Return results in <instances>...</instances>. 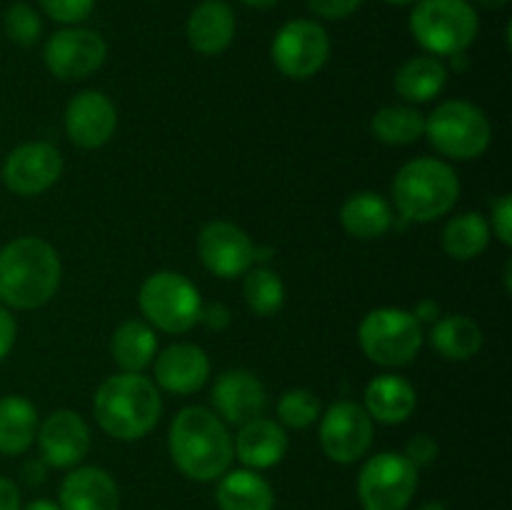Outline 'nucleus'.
Instances as JSON below:
<instances>
[{
    "instance_id": "obj_1",
    "label": "nucleus",
    "mask_w": 512,
    "mask_h": 510,
    "mask_svg": "<svg viewBox=\"0 0 512 510\" xmlns=\"http://www.w3.org/2000/svg\"><path fill=\"white\" fill-rule=\"evenodd\" d=\"M168 445L175 468L195 483L223 478L235 458L228 425L203 405H188L175 415Z\"/></svg>"
},
{
    "instance_id": "obj_2",
    "label": "nucleus",
    "mask_w": 512,
    "mask_h": 510,
    "mask_svg": "<svg viewBox=\"0 0 512 510\" xmlns=\"http://www.w3.org/2000/svg\"><path fill=\"white\" fill-rule=\"evenodd\" d=\"M63 265L48 240L23 235L0 248V305L8 310L43 308L58 293Z\"/></svg>"
},
{
    "instance_id": "obj_3",
    "label": "nucleus",
    "mask_w": 512,
    "mask_h": 510,
    "mask_svg": "<svg viewBox=\"0 0 512 510\" xmlns=\"http://www.w3.org/2000/svg\"><path fill=\"white\" fill-rule=\"evenodd\" d=\"M93 413L110 438L140 440L158 425L163 398L158 385L143 373H118L95 390Z\"/></svg>"
},
{
    "instance_id": "obj_4",
    "label": "nucleus",
    "mask_w": 512,
    "mask_h": 510,
    "mask_svg": "<svg viewBox=\"0 0 512 510\" xmlns=\"http://www.w3.org/2000/svg\"><path fill=\"white\" fill-rule=\"evenodd\" d=\"M460 180L453 165L438 158H415L393 180V203L405 220L433 223L455 208Z\"/></svg>"
},
{
    "instance_id": "obj_5",
    "label": "nucleus",
    "mask_w": 512,
    "mask_h": 510,
    "mask_svg": "<svg viewBox=\"0 0 512 510\" xmlns=\"http://www.w3.org/2000/svg\"><path fill=\"white\" fill-rule=\"evenodd\" d=\"M478 13L468 0H418L410 33L428 55H460L478 38Z\"/></svg>"
},
{
    "instance_id": "obj_6",
    "label": "nucleus",
    "mask_w": 512,
    "mask_h": 510,
    "mask_svg": "<svg viewBox=\"0 0 512 510\" xmlns=\"http://www.w3.org/2000/svg\"><path fill=\"white\" fill-rule=\"evenodd\" d=\"M138 305L140 313L145 315V323L170 335L193 330L203 313L200 290L195 288L193 280L175 270H158L148 275L140 285Z\"/></svg>"
},
{
    "instance_id": "obj_7",
    "label": "nucleus",
    "mask_w": 512,
    "mask_h": 510,
    "mask_svg": "<svg viewBox=\"0 0 512 510\" xmlns=\"http://www.w3.org/2000/svg\"><path fill=\"white\" fill-rule=\"evenodd\" d=\"M425 138L445 158L473 160L488 150L493 125L478 105L468 100H445L425 118Z\"/></svg>"
},
{
    "instance_id": "obj_8",
    "label": "nucleus",
    "mask_w": 512,
    "mask_h": 510,
    "mask_svg": "<svg viewBox=\"0 0 512 510\" xmlns=\"http://www.w3.org/2000/svg\"><path fill=\"white\" fill-rule=\"evenodd\" d=\"M423 325L410 310L375 308L363 318L358 340L363 353L383 368H400L418 358L423 348Z\"/></svg>"
},
{
    "instance_id": "obj_9",
    "label": "nucleus",
    "mask_w": 512,
    "mask_h": 510,
    "mask_svg": "<svg viewBox=\"0 0 512 510\" xmlns=\"http://www.w3.org/2000/svg\"><path fill=\"white\" fill-rule=\"evenodd\" d=\"M418 493V468L403 453H378L358 475L363 510H408Z\"/></svg>"
},
{
    "instance_id": "obj_10",
    "label": "nucleus",
    "mask_w": 512,
    "mask_h": 510,
    "mask_svg": "<svg viewBox=\"0 0 512 510\" xmlns=\"http://www.w3.org/2000/svg\"><path fill=\"white\" fill-rule=\"evenodd\" d=\"M273 63L285 78L308 80L323 70L330 55L328 30L308 18L285 23L273 40Z\"/></svg>"
},
{
    "instance_id": "obj_11",
    "label": "nucleus",
    "mask_w": 512,
    "mask_h": 510,
    "mask_svg": "<svg viewBox=\"0 0 512 510\" xmlns=\"http://www.w3.org/2000/svg\"><path fill=\"white\" fill-rule=\"evenodd\" d=\"M373 435V418L353 400H338L320 415V448L333 463H358L368 455Z\"/></svg>"
},
{
    "instance_id": "obj_12",
    "label": "nucleus",
    "mask_w": 512,
    "mask_h": 510,
    "mask_svg": "<svg viewBox=\"0 0 512 510\" xmlns=\"http://www.w3.org/2000/svg\"><path fill=\"white\" fill-rule=\"evenodd\" d=\"M63 175V155L55 145L35 140L10 150L0 168L5 188L20 198H33L53 188Z\"/></svg>"
},
{
    "instance_id": "obj_13",
    "label": "nucleus",
    "mask_w": 512,
    "mask_h": 510,
    "mask_svg": "<svg viewBox=\"0 0 512 510\" xmlns=\"http://www.w3.org/2000/svg\"><path fill=\"white\" fill-rule=\"evenodd\" d=\"M108 55V43L88 28H63L45 40V68L60 80H83L93 75Z\"/></svg>"
},
{
    "instance_id": "obj_14",
    "label": "nucleus",
    "mask_w": 512,
    "mask_h": 510,
    "mask_svg": "<svg viewBox=\"0 0 512 510\" xmlns=\"http://www.w3.org/2000/svg\"><path fill=\"white\" fill-rule=\"evenodd\" d=\"M198 255L210 273L223 280H233L253 268L255 243L235 223L213 220L200 230Z\"/></svg>"
},
{
    "instance_id": "obj_15",
    "label": "nucleus",
    "mask_w": 512,
    "mask_h": 510,
    "mask_svg": "<svg viewBox=\"0 0 512 510\" xmlns=\"http://www.w3.org/2000/svg\"><path fill=\"white\" fill-rule=\"evenodd\" d=\"M35 443H38L40 460L48 468L70 470L83 463V458L88 455L90 428L83 415L75 410H55L38 425Z\"/></svg>"
},
{
    "instance_id": "obj_16",
    "label": "nucleus",
    "mask_w": 512,
    "mask_h": 510,
    "mask_svg": "<svg viewBox=\"0 0 512 510\" xmlns=\"http://www.w3.org/2000/svg\"><path fill=\"white\" fill-rule=\"evenodd\" d=\"M118 128V110L100 90H83L73 95L65 108V133L70 143L83 150L103 148Z\"/></svg>"
},
{
    "instance_id": "obj_17",
    "label": "nucleus",
    "mask_w": 512,
    "mask_h": 510,
    "mask_svg": "<svg viewBox=\"0 0 512 510\" xmlns=\"http://www.w3.org/2000/svg\"><path fill=\"white\" fill-rule=\"evenodd\" d=\"M210 400H213V413L225 425H238V428L263 415L268 405L265 385L260 383L258 375L243 368L225 370L213 383Z\"/></svg>"
},
{
    "instance_id": "obj_18",
    "label": "nucleus",
    "mask_w": 512,
    "mask_h": 510,
    "mask_svg": "<svg viewBox=\"0 0 512 510\" xmlns=\"http://www.w3.org/2000/svg\"><path fill=\"white\" fill-rule=\"evenodd\" d=\"M155 385L173 395L198 393L210 378V358L200 345L173 343L155 355Z\"/></svg>"
},
{
    "instance_id": "obj_19",
    "label": "nucleus",
    "mask_w": 512,
    "mask_h": 510,
    "mask_svg": "<svg viewBox=\"0 0 512 510\" xmlns=\"http://www.w3.org/2000/svg\"><path fill=\"white\" fill-rule=\"evenodd\" d=\"M235 458L250 470H268L278 465L288 453V433L283 425L273 418H258L248 420L240 425L238 435L233 440Z\"/></svg>"
},
{
    "instance_id": "obj_20",
    "label": "nucleus",
    "mask_w": 512,
    "mask_h": 510,
    "mask_svg": "<svg viewBox=\"0 0 512 510\" xmlns=\"http://www.w3.org/2000/svg\"><path fill=\"white\" fill-rule=\"evenodd\" d=\"M63 510H120L118 483L98 465L73 468L60 485Z\"/></svg>"
},
{
    "instance_id": "obj_21",
    "label": "nucleus",
    "mask_w": 512,
    "mask_h": 510,
    "mask_svg": "<svg viewBox=\"0 0 512 510\" xmlns=\"http://www.w3.org/2000/svg\"><path fill=\"white\" fill-rule=\"evenodd\" d=\"M190 48L200 55H220L230 48L235 38V13L223 0H203L190 13L188 25Z\"/></svg>"
},
{
    "instance_id": "obj_22",
    "label": "nucleus",
    "mask_w": 512,
    "mask_h": 510,
    "mask_svg": "<svg viewBox=\"0 0 512 510\" xmlns=\"http://www.w3.org/2000/svg\"><path fill=\"white\" fill-rule=\"evenodd\" d=\"M415 405H418V393H415L413 383L400 375H378L365 385L363 408L378 423H405L413 415Z\"/></svg>"
},
{
    "instance_id": "obj_23",
    "label": "nucleus",
    "mask_w": 512,
    "mask_h": 510,
    "mask_svg": "<svg viewBox=\"0 0 512 510\" xmlns=\"http://www.w3.org/2000/svg\"><path fill=\"white\" fill-rule=\"evenodd\" d=\"M340 223L345 233L358 240L383 238L393 225V208L388 200L370 190L353 193L340 208Z\"/></svg>"
},
{
    "instance_id": "obj_24",
    "label": "nucleus",
    "mask_w": 512,
    "mask_h": 510,
    "mask_svg": "<svg viewBox=\"0 0 512 510\" xmlns=\"http://www.w3.org/2000/svg\"><path fill=\"white\" fill-rule=\"evenodd\" d=\"M218 500L220 510H273L275 493L268 480L258 470H228L223 478H218Z\"/></svg>"
},
{
    "instance_id": "obj_25",
    "label": "nucleus",
    "mask_w": 512,
    "mask_h": 510,
    "mask_svg": "<svg viewBox=\"0 0 512 510\" xmlns=\"http://www.w3.org/2000/svg\"><path fill=\"white\" fill-rule=\"evenodd\" d=\"M448 83V68L435 55H415L395 73V90L405 103H428L438 98Z\"/></svg>"
},
{
    "instance_id": "obj_26",
    "label": "nucleus",
    "mask_w": 512,
    "mask_h": 510,
    "mask_svg": "<svg viewBox=\"0 0 512 510\" xmlns=\"http://www.w3.org/2000/svg\"><path fill=\"white\" fill-rule=\"evenodd\" d=\"M110 353L123 373H143L158 355L155 328L145 320H125L115 328Z\"/></svg>"
},
{
    "instance_id": "obj_27",
    "label": "nucleus",
    "mask_w": 512,
    "mask_h": 510,
    "mask_svg": "<svg viewBox=\"0 0 512 510\" xmlns=\"http://www.w3.org/2000/svg\"><path fill=\"white\" fill-rule=\"evenodd\" d=\"M38 410L23 395L0 398V453L23 455L38 435Z\"/></svg>"
},
{
    "instance_id": "obj_28",
    "label": "nucleus",
    "mask_w": 512,
    "mask_h": 510,
    "mask_svg": "<svg viewBox=\"0 0 512 510\" xmlns=\"http://www.w3.org/2000/svg\"><path fill=\"white\" fill-rule=\"evenodd\" d=\"M430 343L445 360L463 363L483 348V330L468 315H445L430 325Z\"/></svg>"
},
{
    "instance_id": "obj_29",
    "label": "nucleus",
    "mask_w": 512,
    "mask_h": 510,
    "mask_svg": "<svg viewBox=\"0 0 512 510\" xmlns=\"http://www.w3.org/2000/svg\"><path fill=\"white\" fill-rule=\"evenodd\" d=\"M490 238H493V233H490V223L485 215H455L443 230V250L453 260H473L488 248Z\"/></svg>"
},
{
    "instance_id": "obj_30",
    "label": "nucleus",
    "mask_w": 512,
    "mask_h": 510,
    "mask_svg": "<svg viewBox=\"0 0 512 510\" xmlns=\"http://www.w3.org/2000/svg\"><path fill=\"white\" fill-rule=\"evenodd\" d=\"M370 130L385 145H410L425 135V115L410 105H385L373 115Z\"/></svg>"
},
{
    "instance_id": "obj_31",
    "label": "nucleus",
    "mask_w": 512,
    "mask_h": 510,
    "mask_svg": "<svg viewBox=\"0 0 512 510\" xmlns=\"http://www.w3.org/2000/svg\"><path fill=\"white\" fill-rule=\"evenodd\" d=\"M245 305L260 318H270L285 303V285L280 275L270 268H250L243 283Z\"/></svg>"
},
{
    "instance_id": "obj_32",
    "label": "nucleus",
    "mask_w": 512,
    "mask_h": 510,
    "mask_svg": "<svg viewBox=\"0 0 512 510\" xmlns=\"http://www.w3.org/2000/svg\"><path fill=\"white\" fill-rule=\"evenodd\" d=\"M275 410H278V423L283 428L305 430L320 418V400L310 390L293 388L280 395Z\"/></svg>"
},
{
    "instance_id": "obj_33",
    "label": "nucleus",
    "mask_w": 512,
    "mask_h": 510,
    "mask_svg": "<svg viewBox=\"0 0 512 510\" xmlns=\"http://www.w3.org/2000/svg\"><path fill=\"white\" fill-rule=\"evenodd\" d=\"M5 35L13 40L20 48H30L43 35V20H40L38 10L28 3H13L3 15Z\"/></svg>"
},
{
    "instance_id": "obj_34",
    "label": "nucleus",
    "mask_w": 512,
    "mask_h": 510,
    "mask_svg": "<svg viewBox=\"0 0 512 510\" xmlns=\"http://www.w3.org/2000/svg\"><path fill=\"white\" fill-rule=\"evenodd\" d=\"M43 13L53 18L55 23L78 25L93 13L95 0H38Z\"/></svg>"
},
{
    "instance_id": "obj_35",
    "label": "nucleus",
    "mask_w": 512,
    "mask_h": 510,
    "mask_svg": "<svg viewBox=\"0 0 512 510\" xmlns=\"http://www.w3.org/2000/svg\"><path fill=\"white\" fill-rule=\"evenodd\" d=\"M493 218L488 220L490 223V233H495V238L510 248L512 245V195H500L498 200L493 203Z\"/></svg>"
},
{
    "instance_id": "obj_36",
    "label": "nucleus",
    "mask_w": 512,
    "mask_h": 510,
    "mask_svg": "<svg viewBox=\"0 0 512 510\" xmlns=\"http://www.w3.org/2000/svg\"><path fill=\"white\" fill-rule=\"evenodd\" d=\"M403 455L420 470L425 465L435 463V458H438V443L430 435H415V438L408 440Z\"/></svg>"
},
{
    "instance_id": "obj_37",
    "label": "nucleus",
    "mask_w": 512,
    "mask_h": 510,
    "mask_svg": "<svg viewBox=\"0 0 512 510\" xmlns=\"http://www.w3.org/2000/svg\"><path fill=\"white\" fill-rule=\"evenodd\" d=\"M363 0H308V8L325 20H343L353 15Z\"/></svg>"
},
{
    "instance_id": "obj_38",
    "label": "nucleus",
    "mask_w": 512,
    "mask_h": 510,
    "mask_svg": "<svg viewBox=\"0 0 512 510\" xmlns=\"http://www.w3.org/2000/svg\"><path fill=\"white\" fill-rule=\"evenodd\" d=\"M15 335H18V323H15L13 313L0 305V360L8 358V353L13 350Z\"/></svg>"
},
{
    "instance_id": "obj_39",
    "label": "nucleus",
    "mask_w": 512,
    "mask_h": 510,
    "mask_svg": "<svg viewBox=\"0 0 512 510\" xmlns=\"http://www.w3.org/2000/svg\"><path fill=\"white\" fill-rule=\"evenodd\" d=\"M200 323H205L208 328H213V330H225L230 325V310L225 308L223 303H213V305H208V308L203 305Z\"/></svg>"
},
{
    "instance_id": "obj_40",
    "label": "nucleus",
    "mask_w": 512,
    "mask_h": 510,
    "mask_svg": "<svg viewBox=\"0 0 512 510\" xmlns=\"http://www.w3.org/2000/svg\"><path fill=\"white\" fill-rule=\"evenodd\" d=\"M0 510H20V490L10 478L0 475Z\"/></svg>"
},
{
    "instance_id": "obj_41",
    "label": "nucleus",
    "mask_w": 512,
    "mask_h": 510,
    "mask_svg": "<svg viewBox=\"0 0 512 510\" xmlns=\"http://www.w3.org/2000/svg\"><path fill=\"white\" fill-rule=\"evenodd\" d=\"M413 315H415V320H418L420 325H433L435 320L440 318V303H435L433 298L420 300V303L415 305Z\"/></svg>"
},
{
    "instance_id": "obj_42",
    "label": "nucleus",
    "mask_w": 512,
    "mask_h": 510,
    "mask_svg": "<svg viewBox=\"0 0 512 510\" xmlns=\"http://www.w3.org/2000/svg\"><path fill=\"white\" fill-rule=\"evenodd\" d=\"M45 475V463L43 460H38V463H25V480L28 483H40Z\"/></svg>"
},
{
    "instance_id": "obj_43",
    "label": "nucleus",
    "mask_w": 512,
    "mask_h": 510,
    "mask_svg": "<svg viewBox=\"0 0 512 510\" xmlns=\"http://www.w3.org/2000/svg\"><path fill=\"white\" fill-rule=\"evenodd\" d=\"M20 510H63V508H60L58 503H53V500L38 498V500H33V503L25 505V508H20Z\"/></svg>"
},
{
    "instance_id": "obj_44",
    "label": "nucleus",
    "mask_w": 512,
    "mask_h": 510,
    "mask_svg": "<svg viewBox=\"0 0 512 510\" xmlns=\"http://www.w3.org/2000/svg\"><path fill=\"white\" fill-rule=\"evenodd\" d=\"M243 5H248V8H258V10H268L273 8V5H278L280 0H240Z\"/></svg>"
},
{
    "instance_id": "obj_45",
    "label": "nucleus",
    "mask_w": 512,
    "mask_h": 510,
    "mask_svg": "<svg viewBox=\"0 0 512 510\" xmlns=\"http://www.w3.org/2000/svg\"><path fill=\"white\" fill-rule=\"evenodd\" d=\"M475 3H480V5H483V8L498 10V8H503V5H508L510 0H475Z\"/></svg>"
},
{
    "instance_id": "obj_46",
    "label": "nucleus",
    "mask_w": 512,
    "mask_h": 510,
    "mask_svg": "<svg viewBox=\"0 0 512 510\" xmlns=\"http://www.w3.org/2000/svg\"><path fill=\"white\" fill-rule=\"evenodd\" d=\"M418 510H448V508H445V505L440 503V500H428V503L420 505Z\"/></svg>"
},
{
    "instance_id": "obj_47",
    "label": "nucleus",
    "mask_w": 512,
    "mask_h": 510,
    "mask_svg": "<svg viewBox=\"0 0 512 510\" xmlns=\"http://www.w3.org/2000/svg\"><path fill=\"white\" fill-rule=\"evenodd\" d=\"M390 5H410V3H418V0H385Z\"/></svg>"
}]
</instances>
